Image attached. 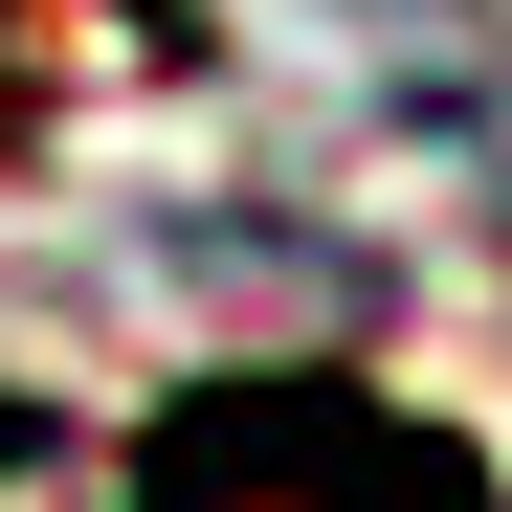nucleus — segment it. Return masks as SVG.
Returning <instances> with one entry per match:
<instances>
[{
	"label": "nucleus",
	"instance_id": "nucleus-2",
	"mask_svg": "<svg viewBox=\"0 0 512 512\" xmlns=\"http://www.w3.org/2000/svg\"><path fill=\"white\" fill-rule=\"evenodd\" d=\"M201 67V0H0V90H134Z\"/></svg>",
	"mask_w": 512,
	"mask_h": 512
},
{
	"label": "nucleus",
	"instance_id": "nucleus-1",
	"mask_svg": "<svg viewBox=\"0 0 512 512\" xmlns=\"http://www.w3.org/2000/svg\"><path fill=\"white\" fill-rule=\"evenodd\" d=\"M112 512H490V468L423 401H357V379H201L134 446Z\"/></svg>",
	"mask_w": 512,
	"mask_h": 512
}]
</instances>
